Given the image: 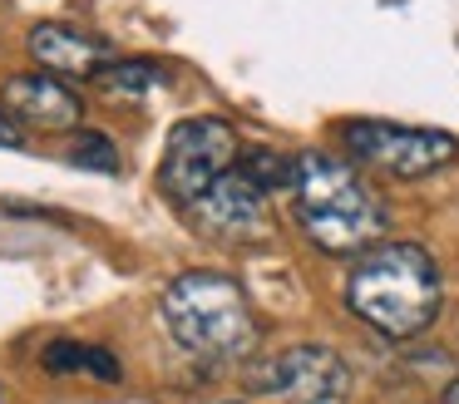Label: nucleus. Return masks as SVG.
I'll list each match as a JSON object with an SVG mask.
<instances>
[{
  "label": "nucleus",
  "mask_w": 459,
  "mask_h": 404,
  "mask_svg": "<svg viewBox=\"0 0 459 404\" xmlns=\"http://www.w3.org/2000/svg\"><path fill=\"white\" fill-rule=\"evenodd\" d=\"M346 305L385 340H410V335L435 325L439 305H445V276L425 246L380 242L366 246L360 262L351 266Z\"/></svg>",
  "instance_id": "f257e3e1"
},
{
  "label": "nucleus",
  "mask_w": 459,
  "mask_h": 404,
  "mask_svg": "<svg viewBox=\"0 0 459 404\" xmlns=\"http://www.w3.org/2000/svg\"><path fill=\"white\" fill-rule=\"evenodd\" d=\"M163 325L178 340L183 355L203 365L247 360L262 340V325L252 315V301L228 271H183L169 281L159 301Z\"/></svg>",
  "instance_id": "f03ea898"
},
{
  "label": "nucleus",
  "mask_w": 459,
  "mask_h": 404,
  "mask_svg": "<svg viewBox=\"0 0 459 404\" xmlns=\"http://www.w3.org/2000/svg\"><path fill=\"white\" fill-rule=\"evenodd\" d=\"M291 207L307 242L331 256H356L385 236V202L360 183L356 168L331 153H297Z\"/></svg>",
  "instance_id": "7ed1b4c3"
},
{
  "label": "nucleus",
  "mask_w": 459,
  "mask_h": 404,
  "mask_svg": "<svg viewBox=\"0 0 459 404\" xmlns=\"http://www.w3.org/2000/svg\"><path fill=\"white\" fill-rule=\"evenodd\" d=\"M238 128L218 114H193L178 118L169 128V143H163V163H159V193L173 207H188L218 183L228 168H238Z\"/></svg>",
  "instance_id": "20e7f679"
},
{
  "label": "nucleus",
  "mask_w": 459,
  "mask_h": 404,
  "mask_svg": "<svg viewBox=\"0 0 459 404\" xmlns=\"http://www.w3.org/2000/svg\"><path fill=\"white\" fill-rule=\"evenodd\" d=\"M341 143L351 158L376 173L390 177H429L445 163H455L459 138L445 128H415V124H390V118H346L341 124Z\"/></svg>",
  "instance_id": "39448f33"
},
{
  "label": "nucleus",
  "mask_w": 459,
  "mask_h": 404,
  "mask_svg": "<svg viewBox=\"0 0 459 404\" xmlns=\"http://www.w3.org/2000/svg\"><path fill=\"white\" fill-rule=\"evenodd\" d=\"M183 217L193 222V232L218 242V246H257L272 236L267 193L242 168H228L198 202L183 207Z\"/></svg>",
  "instance_id": "423d86ee"
},
{
  "label": "nucleus",
  "mask_w": 459,
  "mask_h": 404,
  "mask_svg": "<svg viewBox=\"0 0 459 404\" xmlns=\"http://www.w3.org/2000/svg\"><path fill=\"white\" fill-rule=\"evenodd\" d=\"M257 390L277 404H346L351 370L326 345H291L262 370Z\"/></svg>",
  "instance_id": "0eeeda50"
},
{
  "label": "nucleus",
  "mask_w": 459,
  "mask_h": 404,
  "mask_svg": "<svg viewBox=\"0 0 459 404\" xmlns=\"http://www.w3.org/2000/svg\"><path fill=\"white\" fill-rule=\"evenodd\" d=\"M0 104L25 133H74L84 128V104L60 74H45V69H30V74H11L0 84Z\"/></svg>",
  "instance_id": "6e6552de"
},
{
  "label": "nucleus",
  "mask_w": 459,
  "mask_h": 404,
  "mask_svg": "<svg viewBox=\"0 0 459 404\" xmlns=\"http://www.w3.org/2000/svg\"><path fill=\"white\" fill-rule=\"evenodd\" d=\"M35 69L45 74H60V79H94L104 64H109V45L90 30H74V25H60V20H45V25L30 30L25 39Z\"/></svg>",
  "instance_id": "1a4fd4ad"
},
{
  "label": "nucleus",
  "mask_w": 459,
  "mask_h": 404,
  "mask_svg": "<svg viewBox=\"0 0 459 404\" xmlns=\"http://www.w3.org/2000/svg\"><path fill=\"white\" fill-rule=\"evenodd\" d=\"M45 370H55V374H94L100 384H119L124 380L119 360H114L109 350H100V345H80V340H55L50 350H45Z\"/></svg>",
  "instance_id": "9d476101"
},
{
  "label": "nucleus",
  "mask_w": 459,
  "mask_h": 404,
  "mask_svg": "<svg viewBox=\"0 0 459 404\" xmlns=\"http://www.w3.org/2000/svg\"><path fill=\"white\" fill-rule=\"evenodd\" d=\"M94 84L119 94V99H143L149 89L169 84V69L153 64V59H109V64L94 74Z\"/></svg>",
  "instance_id": "9b49d317"
},
{
  "label": "nucleus",
  "mask_w": 459,
  "mask_h": 404,
  "mask_svg": "<svg viewBox=\"0 0 459 404\" xmlns=\"http://www.w3.org/2000/svg\"><path fill=\"white\" fill-rule=\"evenodd\" d=\"M238 168L262 187V193H277V187H287V193H291V183H297V158L277 153V148H267V143L242 148V153H238Z\"/></svg>",
  "instance_id": "f8f14e48"
},
{
  "label": "nucleus",
  "mask_w": 459,
  "mask_h": 404,
  "mask_svg": "<svg viewBox=\"0 0 459 404\" xmlns=\"http://www.w3.org/2000/svg\"><path fill=\"white\" fill-rule=\"evenodd\" d=\"M70 163L80 168H100V173H119L124 158H119V143L109 133H90V128H74L70 138Z\"/></svg>",
  "instance_id": "ddd939ff"
},
{
  "label": "nucleus",
  "mask_w": 459,
  "mask_h": 404,
  "mask_svg": "<svg viewBox=\"0 0 459 404\" xmlns=\"http://www.w3.org/2000/svg\"><path fill=\"white\" fill-rule=\"evenodd\" d=\"M21 143H25V128L5 114V104H0V148H21Z\"/></svg>",
  "instance_id": "4468645a"
},
{
  "label": "nucleus",
  "mask_w": 459,
  "mask_h": 404,
  "mask_svg": "<svg viewBox=\"0 0 459 404\" xmlns=\"http://www.w3.org/2000/svg\"><path fill=\"white\" fill-rule=\"evenodd\" d=\"M439 404H459V380H449V390H445V400Z\"/></svg>",
  "instance_id": "2eb2a0df"
}]
</instances>
